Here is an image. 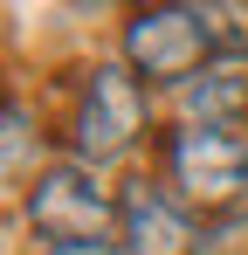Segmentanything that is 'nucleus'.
I'll return each mask as SVG.
<instances>
[{
  "label": "nucleus",
  "instance_id": "f257e3e1",
  "mask_svg": "<svg viewBox=\"0 0 248 255\" xmlns=\"http://www.w3.org/2000/svg\"><path fill=\"white\" fill-rule=\"evenodd\" d=\"M145 131H152V104H145V83L131 76V62H90L76 90V118H69V159L111 166Z\"/></svg>",
  "mask_w": 248,
  "mask_h": 255
},
{
  "label": "nucleus",
  "instance_id": "f03ea898",
  "mask_svg": "<svg viewBox=\"0 0 248 255\" xmlns=\"http://www.w3.org/2000/svg\"><path fill=\"white\" fill-rule=\"evenodd\" d=\"M118 62H131L138 83H172L186 90L214 62V42H207L200 7H179V0H152V7H131L118 35Z\"/></svg>",
  "mask_w": 248,
  "mask_h": 255
},
{
  "label": "nucleus",
  "instance_id": "7ed1b4c3",
  "mask_svg": "<svg viewBox=\"0 0 248 255\" xmlns=\"http://www.w3.org/2000/svg\"><path fill=\"white\" fill-rule=\"evenodd\" d=\"M21 214H28V228H35L48 249H55V242H104V235L118 228V193H104L97 166L55 159V166H41L35 179H28Z\"/></svg>",
  "mask_w": 248,
  "mask_h": 255
},
{
  "label": "nucleus",
  "instance_id": "20e7f679",
  "mask_svg": "<svg viewBox=\"0 0 248 255\" xmlns=\"http://www.w3.org/2000/svg\"><path fill=\"white\" fill-rule=\"evenodd\" d=\"M165 179L179 186L186 207H207V214L248 207V138L214 125H179L165 138Z\"/></svg>",
  "mask_w": 248,
  "mask_h": 255
},
{
  "label": "nucleus",
  "instance_id": "39448f33",
  "mask_svg": "<svg viewBox=\"0 0 248 255\" xmlns=\"http://www.w3.org/2000/svg\"><path fill=\"white\" fill-rule=\"evenodd\" d=\"M118 242H124V255H200L207 228L193 221V207L172 186L131 172L118 186Z\"/></svg>",
  "mask_w": 248,
  "mask_h": 255
},
{
  "label": "nucleus",
  "instance_id": "423d86ee",
  "mask_svg": "<svg viewBox=\"0 0 248 255\" xmlns=\"http://www.w3.org/2000/svg\"><path fill=\"white\" fill-rule=\"evenodd\" d=\"M186 125H214V131H242L248 125V62H207L193 83L179 90Z\"/></svg>",
  "mask_w": 248,
  "mask_h": 255
},
{
  "label": "nucleus",
  "instance_id": "0eeeda50",
  "mask_svg": "<svg viewBox=\"0 0 248 255\" xmlns=\"http://www.w3.org/2000/svg\"><path fill=\"white\" fill-rule=\"evenodd\" d=\"M207 42H214V62H248V0H214L200 7Z\"/></svg>",
  "mask_w": 248,
  "mask_h": 255
},
{
  "label": "nucleus",
  "instance_id": "6e6552de",
  "mask_svg": "<svg viewBox=\"0 0 248 255\" xmlns=\"http://www.w3.org/2000/svg\"><path fill=\"white\" fill-rule=\"evenodd\" d=\"M200 255H248V207H228L207 221V242Z\"/></svg>",
  "mask_w": 248,
  "mask_h": 255
},
{
  "label": "nucleus",
  "instance_id": "1a4fd4ad",
  "mask_svg": "<svg viewBox=\"0 0 248 255\" xmlns=\"http://www.w3.org/2000/svg\"><path fill=\"white\" fill-rule=\"evenodd\" d=\"M28 104H14V97H7V179H21V172H28Z\"/></svg>",
  "mask_w": 248,
  "mask_h": 255
},
{
  "label": "nucleus",
  "instance_id": "9d476101",
  "mask_svg": "<svg viewBox=\"0 0 248 255\" xmlns=\"http://www.w3.org/2000/svg\"><path fill=\"white\" fill-rule=\"evenodd\" d=\"M41 255H118L111 242H55V249H41Z\"/></svg>",
  "mask_w": 248,
  "mask_h": 255
}]
</instances>
